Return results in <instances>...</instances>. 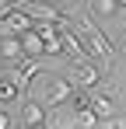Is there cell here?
I'll list each match as a JSON object with an SVG mask.
<instances>
[{
    "label": "cell",
    "instance_id": "cell-17",
    "mask_svg": "<svg viewBox=\"0 0 126 129\" xmlns=\"http://www.w3.org/2000/svg\"><path fill=\"white\" fill-rule=\"evenodd\" d=\"M77 4H81V11H84V7H88V0H77Z\"/></svg>",
    "mask_w": 126,
    "mask_h": 129
},
{
    "label": "cell",
    "instance_id": "cell-19",
    "mask_svg": "<svg viewBox=\"0 0 126 129\" xmlns=\"http://www.w3.org/2000/svg\"><path fill=\"white\" fill-rule=\"evenodd\" d=\"M21 129H25V126H21Z\"/></svg>",
    "mask_w": 126,
    "mask_h": 129
},
{
    "label": "cell",
    "instance_id": "cell-5",
    "mask_svg": "<svg viewBox=\"0 0 126 129\" xmlns=\"http://www.w3.org/2000/svg\"><path fill=\"white\" fill-rule=\"evenodd\" d=\"M21 59H28L21 35H0V63L11 70V66H14V63H21Z\"/></svg>",
    "mask_w": 126,
    "mask_h": 129
},
{
    "label": "cell",
    "instance_id": "cell-8",
    "mask_svg": "<svg viewBox=\"0 0 126 129\" xmlns=\"http://www.w3.org/2000/svg\"><path fill=\"white\" fill-rule=\"evenodd\" d=\"M21 94H25V91H21V87H18V80H14V77L7 73V77L0 80V108L14 105V101H18V98H21Z\"/></svg>",
    "mask_w": 126,
    "mask_h": 129
},
{
    "label": "cell",
    "instance_id": "cell-11",
    "mask_svg": "<svg viewBox=\"0 0 126 129\" xmlns=\"http://www.w3.org/2000/svg\"><path fill=\"white\" fill-rule=\"evenodd\" d=\"M102 129H126V126H123V119H105Z\"/></svg>",
    "mask_w": 126,
    "mask_h": 129
},
{
    "label": "cell",
    "instance_id": "cell-18",
    "mask_svg": "<svg viewBox=\"0 0 126 129\" xmlns=\"http://www.w3.org/2000/svg\"><path fill=\"white\" fill-rule=\"evenodd\" d=\"M4 4H7V0H0V7H4Z\"/></svg>",
    "mask_w": 126,
    "mask_h": 129
},
{
    "label": "cell",
    "instance_id": "cell-13",
    "mask_svg": "<svg viewBox=\"0 0 126 129\" xmlns=\"http://www.w3.org/2000/svg\"><path fill=\"white\" fill-rule=\"evenodd\" d=\"M116 49H119V52H123V56H126V28H123V39L116 42Z\"/></svg>",
    "mask_w": 126,
    "mask_h": 129
},
{
    "label": "cell",
    "instance_id": "cell-9",
    "mask_svg": "<svg viewBox=\"0 0 126 129\" xmlns=\"http://www.w3.org/2000/svg\"><path fill=\"white\" fill-rule=\"evenodd\" d=\"M21 42H25V52H28V59H39V56H46V42H42L35 31H25V35H21Z\"/></svg>",
    "mask_w": 126,
    "mask_h": 129
},
{
    "label": "cell",
    "instance_id": "cell-3",
    "mask_svg": "<svg viewBox=\"0 0 126 129\" xmlns=\"http://www.w3.org/2000/svg\"><path fill=\"white\" fill-rule=\"evenodd\" d=\"M32 18L21 11V7H0V35H25L32 31Z\"/></svg>",
    "mask_w": 126,
    "mask_h": 129
},
{
    "label": "cell",
    "instance_id": "cell-7",
    "mask_svg": "<svg viewBox=\"0 0 126 129\" xmlns=\"http://www.w3.org/2000/svg\"><path fill=\"white\" fill-rule=\"evenodd\" d=\"M91 108H95V115L98 119H116V101H112V94H105V91H91Z\"/></svg>",
    "mask_w": 126,
    "mask_h": 129
},
{
    "label": "cell",
    "instance_id": "cell-1",
    "mask_svg": "<svg viewBox=\"0 0 126 129\" xmlns=\"http://www.w3.org/2000/svg\"><path fill=\"white\" fill-rule=\"evenodd\" d=\"M81 87H77V80L70 73H53L49 84H46V94H42V105L49 108V112H60V105H70V98Z\"/></svg>",
    "mask_w": 126,
    "mask_h": 129
},
{
    "label": "cell",
    "instance_id": "cell-2",
    "mask_svg": "<svg viewBox=\"0 0 126 129\" xmlns=\"http://www.w3.org/2000/svg\"><path fill=\"white\" fill-rule=\"evenodd\" d=\"M70 77L77 80V87H81V91H98V84H102L109 73H105V66L91 63V59H84V63H74V66H70Z\"/></svg>",
    "mask_w": 126,
    "mask_h": 129
},
{
    "label": "cell",
    "instance_id": "cell-10",
    "mask_svg": "<svg viewBox=\"0 0 126 129\" xmlns=\"http://www.w3.org/2000/svg\"><path fill=\"white\" fill-rule=\"evenodd\" d=\"M88 14H102V18H112V14H119V4L116 0H88V7H84Z\"/></svg>",
    "mask_w": 126,
    "mask_h": 129
},
{
    "label": "cell",
    "instance_id": "cell-16",
    "mask_svg": "<svg viewBox=\"0 0 126 129\" xmlns=\"http://www.w3.org/2000/svg\"><path fill=\"white\" fill-rule=\"evenodd\" d=\"M116 4H119V11H126V0H116Z\"/></svg>",
    "mask_w": 126,
    "mask_h": 129
},
{
    "label": "cell",
    "instance_id": "cell-15",
    "mask_svg": "<svg viewBox=\"0 0 126 129\" xmlns=\"http://www.w3.org/2000/svg\"><path fill=\"white\" fill-rule=\"evenodd\" d=\"M7 73H11V70H7V66H4V63H0V80H4V77H7Z\"/></svg>",
    "mask_w": 126,
    "mask_h": 129
},
{
    "label": "cell",
    "instance_id": "cell-4",
    "mask_svg": "<svg viewBox=\"0 0 126 129\" xmlns=\"http://www.w3.org/2000/svg\"><path fill=\"white\" fill-rule=\"evenodd\" d=\"M21 126L25 129H46L49 126V108L42 105L39 98H25V105H21Z\"/></svg>",
    "mask_w": 126,
    "mask_h": 129
},
{
    "label": "cell",
    "instance_id": "cell-14",
    "mask_svg": "<svg viewBox=\"0 0 126 129\" xmlns=\"http://www.w3.org/2000/svg\"><path fill=\"white\" fill-rule=\"evenodd\" d=\"M53 4H60V7H70V4H77V0H53Z\"/></svg>",
    "mask_w": 126,
    "mask_h": 129
},
{
    "label": "cell",
    "instance_id": "cell-6",
    "mask_svg": "<svg viewBox=\"0 0 126 129\" xmlns=\"http://www.w3.org/2000/svg\"><path fill=\"white\" fill-rule=\"evenodd\" d=\"M39 73H42V63H39V59H21V63L11 66V77L18 80L21 91H28V87H32V80H35Z\"/></svg>",
    "mask_w": 126,
    "mask_h": 129
},
{
    "label": "cell",
    "instance_id": "cell-12",
    "mask_svg": "<svg viewBox=\"0 0 126 129\" xmlns=\"http://www.w3.org/2000/svg\"><path fill=\"white\" fill-rule=\"evenodd\" d=\"M0 129H14V122H11V115L0 108Z\"/></svg>",
    "mask_w": 126,
    "mask_h": 129
}]
</instances>
